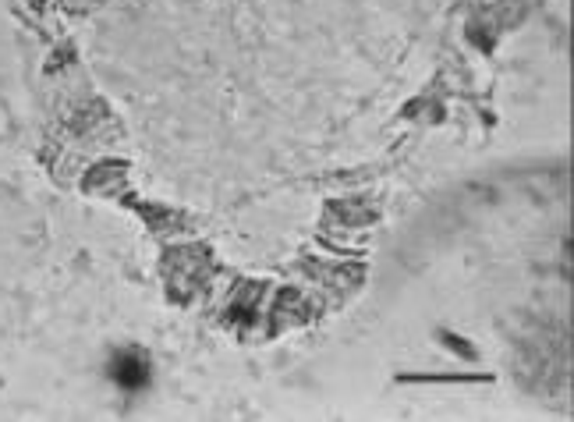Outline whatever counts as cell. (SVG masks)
Listing matches in <instances>:
<instances>
[{"mask_svg": "<svg viewBox=\"0 0 574 422\" xmlns=\"http://www.w3.org/2000/svg\"><path fill=\"white\" fill-rule=\"evenodd\" d=\"M110 373L125 391H142L149 383V362L142 352H121L114 359V366H110Z\"/></svg>", "mask_w": 574, "mask_h": 422, "instance_id": "6da1fadb", "label": "cell"}]
</instances>
